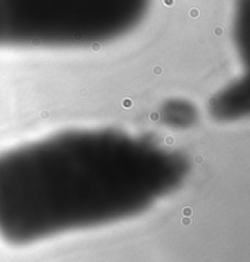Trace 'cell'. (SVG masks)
<instances>
[{
	"label": "cell",
	"mask_w": 250,
	"mask_h": 262,
	"mask_svg": "<svg viewBox=\"0 0 250 262\" xmlns=\"http://www.w3.org/2000/svg\"><path fill=\"white\" fill-rule=\"evenodd\" d=\"M151 0H0V48H83L144 20Z\"/></svg>",
	"instance_id": "cell-2"
},
{
	"label": "cell",
	"mask_w": 250,
	"mask_h": 262,
	"mask_svg": "<svg viewBox=\"0 0 250 262\" xmlns=\"http://www.w3.org/2000/svg\"><path fill=\"white\" fill-rule=\"evenodd\" d=\"M184 161L117 131H73L0 155V232L49 233L134 215L167 193Z\"/></svg>",
	"instance_id": "cell-1"
},
{
	"label": "cell",
	"mask_w": 250,
	"mask_h": 262,
	"mask_svg": "<svg viewBox=\"0 0 250 262\" xmlns=\"http://www.w3.org/2000/svg\"><path fill=\"white\" fill-rule=\"evenodd\" d=\"M165 118L171 124L183 126L184 123H190L193 122L195 117L194 109L188 104H184L182 101L171 102L162 111Z\"/></svg>",
	"instance_id": "cell-4"
},
{
	"label": "cell",
	"mask_w": 250,
	"mask_h": 262,
	"mask_svg": "<svg viewBox=\"0 0 250 262\" xmlns=\"http://www.w3.org/2000/svg\"><path fill=\"white\" fill-rule=\"evenodd\" d=\"M211 110L220 120L229 121L240 117L248 110L247 80H238L220 93L211 102Z\"/></svg>",
	"instance_id": "cell-3"
}]
</instances>
